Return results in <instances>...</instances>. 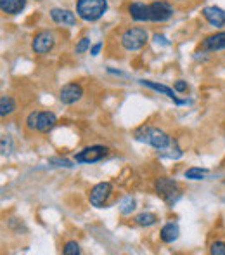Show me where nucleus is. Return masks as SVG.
<instances>
[{
    "mask_svg": "<svg viewBox=\"0 0 225 255\" xmlns=\"http://www.w3.org/2000/svg\"><path fill=\"white\" fill-rule=\"evenodd\" d=\"M134 139L139 142H144V144H149L151 148L158 149V151H165L171 142H173V139H171L165 130H161V128H158V127H152V125H149V124H144L135 128Z\"/></svg>",
    "mask_w": 225,
    "mask_h": 255,
    "instance_id": "1",
    "label": "nucleus"
},
{
    "mask_svg": "<svg viewBox=\"0 0 225 255\" xmlns=\"http://www.w3.org/2000/svg\"><path fill=\"white\" fill-rule=\"evenodd\" d=\"M149 40V33L146 28L141 26H128L120 33V45L127 52H137L146 47Z\"/></svg>",
    "mask_w": 225,
    "mask_h": 255,
    "instance_id": "2",
    "label": "nucleus"
},
{
    "mask_svg": "<svg viewBox=\"0 0 225 255\" xmlns=\"http://www.w3.org/2000/svg\"><path fill=\"white\" fill-rule=\"evenodd\" d=\"M76 14L87 23L99 21L108 10V0H76Z\"/></svg>",
    "mask_w": 225,
    "mask_h": 255,
    "instance_id": "3",
    "label": "nucleus"
},
{
    "mask_svg": "<svg viewBox=\"0 0 225 255\" xmlns=\"http://www.w3.org/2000/svg\"><path fill=\"white\" fill-rule=\"evenodd\" d=\"M154 191H156V195H158L166 205H170V207H173L182 196L180 184H178L175 179H170V177L154 179Z\"/></svg>",
    "mask_w": 225,
    "mask_h": 255,
    "instance_id": "4",
    "label": "nucleus"
},
{
    "mask_svg": "<svg viewBox=\"0 0 225 255\" xmlns=\"http://www.w3.org/2000/svg\"><path fill=\"white\" fill-rule=\"evenodd\" d=\"M56 33L51 30H42L31 40V51L38 56H45V54L52 52V49L56 47Z\"/></svg>",
    "mask_w": 225,
    "mask_h": 255,
    "instance_id": "5",
    "label": "nucleus"
},
{
    "mask_svg": "<svg viewBox=\"0 0 225 255\" xmlns=\"http://www.w3.org/2000/svg\"><path fill=\"white\" fill-rule=\"evenodd\" d=\"M113 196V184L111 182H99L88 193V202L95 208H104Z\"/></svg>",
    "mask_w": 225,
    "mask_h": 255,
    "instance_id": "6",
    "label": "nucleus"
},
{
    "mask_svg": "<svg viewBox=\"0 0 225 255\" xmlns=\"http://www.w3.org/2000/svg\"><path fill=\"white\" fill-rule=\"evenodd\" d=\"M109 154V148H106V146H87V148H83L81 151H78L75 154V161L76 163H97V161L104 160L106 156Z\"/></svg>",
    "mask_w": 225,
    "mask_h": 255,
    "instance_id": "7",
    "label": "nucleus"
},
{
    "mask_svg": "<svg viewBox=\"0 0 225 255\" xmlns=\"http://www.w3.org/2000/svg\"><path fill=\"white\" fill-rule=\"evenodd\" d=\"M173 7L165 0L149 3V21H152V23H165L173 16Z\"/></svg>",
    "mask_w": 225,
    "mask_h": 255,
    "instance_id": "8",
    "label": "nucleus"
},
{
    "mask_svg": "<svg viewBox=\"0 0 225 255\" xmlns=\"http://www.w3.org/2000/svg\"><path fill=\"white\" fill-rule=\"evenodd\" d=\"M81 98H83V87L78 82H70L59 89V101L66 106L76 104Z\"/></svg>",
    "mask_w": 225,
    "mask_h": 255,
    "instance_id": "9",
    "label": "nucleus"
},
{
    "mask_svg": "<svg viewBox=\"0 0 225 255\" xmlns=\"http://www.w3.org/2000/svg\"><path fill=\"white\" fill-rule=\"evenodd\" d=\"M51 19L54 21L56 24H59V26H66V28H71L76 24V16H75L71 10L61 9V7L51 9Z\"/></svg>",
    "mask_w": 225,
    "mask_h": 255,
    "instance_id": "10",
    "label": "nucleus"
},
{
    "mask_svg": "<svg viewBox=\"0 0 225 255\" xmlns=\"http://www.w3.org/2000/svg\"><path fill=\"white\" fill-rule=\"evenodd\" d=\"M201 51L205 52H217V51H225V31H219L213 33L210 37H206L201 42Z\"/></svg>",
    "mask_w": 225,
    "mask_h": 255,
    "instance_id": "11",
    "label": "nucleus"
},
{
    "mask_svg": "<svg viewBox=\"0 0 225 255\" xmlns=\"http://www.w3.org/2000/svg\"><path fill=\"white\" fill-rule=\"evenodd\" d=\"M203 17H205V19L215 28H224L225 26V10L220 9V7H217V5L205 7V9H203Z\"/></svg>",
    "mask_w": 225,
    "mask_h": 255,
    "instance_id": "12",
    "label": "nucleus"
},
{
    "mask_svg": "<svg viewBox=\"0 0 225 255\" xmlns=\"http://www.w3.org/2000/svg\"><path fill=\"white\" fill-rule=\"evenodd\" d=\"M57 124V117L52 111H38V122H37V132L40 134H49Z\"/></svg>",
    "mask_w": 225,
    "mask_h": 255,
    "instance_id": "13",
    "label": "nucleus"
},
{
    "mask_svg": "<svg viewBox=\"0 0 225 255\" xmlns=\"http://www.w3.org/2000/svg\"><path fill=\"white\" fill-rule=\"evenodd\" d=\"M128 16H130L134 21H139V23L149 21V5L144 2L128 3Z\"/></svg>",
    "mask_w": 225,
    "mask_h": 255,
    "instance_id": "14",
    "label": "nucleus"
},
{
    "mask_svg": "<svg viewBox=\"0 0 225 255\" xmlns=\"http://www.w3.org/2000/svg\"><path fill=\"white\" fill-rule=\"evenodd\" d=\"M141 82V85H144V87H148V89H151V91H156V92H159V94H163V96H166V98H170V99H173V103L175 104H184V101H180V99L175 96V89H170V87H166V85H163V84H156V82H151V80H139Z\"/></svg>",
    "mask_w": 225,
    "mask_h": 255,
    "instance_id": "15",
    "label": "nucleus"
},
{
    "mask_svg": "<svg viewBox=\"0 0 225 255\" xmlns=\"http://www.w3.org/2000/svg\"><path fill=\"white\" fill-rule=\"evenodd\" d=\"M24 7H26V0H0V9L3 14H9V16L19 14Z\"/></svg>",
    "mask_w": 225,
    "mask_h": 255,
    "instance_id": "16",
    "label": "nucleus"
},
{
    "mask_svg": "<svg viewBox=\"0 0 225 255\" xmlns=\"http://www.w3.org/2000/svg\"><path fill=\"white\" fill-rule=\"evenodd\" d=\"M178 235H180V229H178L177 222H168L159 231V238H161L163 243H173L178 238Z\"/></svg>",
    "mask_w": 225,
    "mask_h": 255,
    "instance_id": "17",
    "label": "nucleus"
},
{
    "mask_svg": "<svg viewBox=\"0 0 225 255\" xmlns=\"http://www.w3.org/2000/svg\"><path fill=\"white\" fill-rule=\"evenodd\" d=\"M134 222L137 226H142V228H149V226H154L158 222V215L152 214V212H142V214L135 215Z\"/></svg>",
    "mask_w": 225,
    "mask_h": 255,
    "instance_id": "18",
    "label": "nucleus"
},
{
    "mask_svg": "<svg viewBox=\"0 0 225 255\" xmlns=\"http://www.w3.org/2000/svg\"><path fill=\"white\" fill-rule=\"evenodd\" d=\"M14 110H16V101H14L12 96H2L0 98V117H9V115L14 113Z\"/></svg>",
    "mask_w": 225,
    "mask_h": 255,
    "instance_id": "19",
    "label": "nucleus"
},
{
    "mask_svg": "<svg viewBox=\"0 0 225 255\" xmlns=\"http://www.w3.org/2000/svg\"><path fill=\"white\" fill-rule=\"evenodd\" d=\"M208 170L206 168H198V167H191L184 172V177L189 179V181H203L206 177Z\"/></svg>",
    "mask_w": 225,
    "mask_h": 255,
    "instance_id": "20",
    "label": "nucleus"
},
{
    "mask_svg": "<svg viewBox=\"0 0 225 255\" xmlns=\"http://www.w3.org/2000/svg\"><path fill=\"white\" fill-rule=\"evenodd\" d=\"M134 210H135V200L132 198V196H127V198L120 203V212L123 215H128V214H132Z\"/></svg>",
    "mask_w": 225,
    "mask_h": 255,
    "instance_id": "21",
    "label": "nucleus"
},
{
    "mask_svg": "<svg viewBox=\"0 0 225 255\" xmlns=\"http://www.w3.org/2000/svg\"><path fill=\"white\" fill-rule=\"evenodd\" d=\"M63 254L64 255H80L81 249L76 242H68V243H64V247H63Z\"/></svg>",
    "mask_w": 225,
    "mask_h": 255,
    "instance_id": "22",
    "label": "nucleus"
},
{
    "mask_svg": "<svg viewBox=\"0 0 225 255\" xmlns=\"http://www.w3.org/2000/svg\"><path fill=\"white\" fill-rule=\"evenodd\" d=\"M210 254L225 255V240H215V242L210 245Z\"/></svg>",
    "mask_w": 225,
    "mask_h": 255,
    "instance_id": "23",
    "label": "nucleus"
},
{
    "mask_svg": "<svg viewBox=\"0 0 225 255\" xmlns=\"http://www.w3.org/2000/svg\"><path fill=\"white\" fill-rule=\"evenodd\" d=\"M37 122H38V111H31L26 117V128L30 132L37 130Z\"/></svg>",
    "mask_w": 225,
    "mask_h": 255,
    "instance_id": "24",
    "label": "nucleus"
},
{
    "mask_svg": "<svg viewBox=\"0 0 225 255\" xmlns=\"http://www.w3.org/2000/svg\"><path fill=\"white\" fill-rule=\"evenodd\" d=\"M0 149H2V154H10L12 151V139L9 135H2V141H0Z\"/></svg>",
    "mask_w": 225,
    "mask_h": 255,
    "instance_id": "25",
    "label": "nucleus"
},
{
    "mask_svg": "<svg viewBox=\"0 0 225 255\" xmlns=\"http://www.w3.org/2000/svg\"><path fill=\"white\" fill-rule=\"evenodd\" d=\"M88 49H90V38L83 37V38H80V40H78L76 47H75V52H76V54H83V52H87Z\"/></svg>",
    "mask_w": 225,
    "mask_h": 255,
    "instance_id": "26",
    "label": "nucleus"
},
{
    "mask_svg": "<svg viewBox=\"0 0 225 255\" xmlns=\"http://www.w3.org/2000/svg\"><path fill=\"white\" fill-rule=\"evenodd\" d=\"M49 163L56 165V167H66V168L73 167V163H71L70 160H66V158H51V160H49Z\"/></svg>",
    "mask_w": 225,
    "mask_h": 255,
    "instance_id": "27",
    "label": "nucleus"
},
{
    "mask_svg": "<svg viewBox=\"0 0 225 255\" xmlns=\"http://www.w3.org/2000/svg\"><path fill=\"white\" fill-rule=\"evenodd\" d=\"M173 89L178 92V94H185L189 85H187V82H184V80H177V82H173Z\"/></svg>",
    "mask_w": 225,
    "mask_h": 255,
    "instance_id": "28",
    "label": "nucleus"
},
{
    "mask_svg": "<svg viewBox=\"0 0 225 255\" xmlns=\"http://www.w3.org/2000/svg\"><path fill=\"white\" fill-rule=\"evenodd\" d=\"M101 49H102V42H99V44H95L94 47L90 49V54H92V56H97V54H99V51H101Z\"/></svg>",
    "mask_w": 225,
    "mask_h": 255,
    "instance_id": "29",
    "label": "nucleus"
}]
</instances>
